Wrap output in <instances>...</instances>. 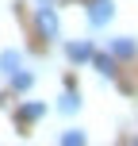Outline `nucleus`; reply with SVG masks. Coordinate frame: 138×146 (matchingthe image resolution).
<instances>
[{"label": "nucleus", "instance_id": "39448f33", "mask_svg": "<svg viewBox=\"0 0 138 146\" xmlns=\"http://www.w3.org/2000/svg\"><path fill=\"white\" fill-rule=\"evenodd\" d=\"M111 54H115V58H127V62H131L134 54H138V46H134V38H127V35H119L115 42H111Z\"/></svg>", "mask_w": 138, "mask_h": 146}, {"label": "nucleus", "instance_id": "0eeeda50", "mask_svg": "<svg viewBox=\"0 0 138 146\" xmlns=\"http://www.w3.org/2000/svg\"><path fill=\"white\" fill-rule=\"evenodd\" d=\"M77 108H81V96L73 92V88H65V92L58 96V111H61V115H73Z\"/></svg>", "mask_w": 138, "mask_h": 146}, {"label": "nucleus", "instance_id": "9d476101", "mask_svg": "<svg viewBox=\"0 0 138 146\" xmlns=\"http://www.w3.org/2000/svg\"><path fill=\"white\" fill-rule=\"evenodd\" d=\"M58 142H69V146H85V131H77V127H73V131H61V139Z\"/></svg>", "mask_w": 138, "mask_h": 146}, {"label": "nucleus", "instance_id": "6e6552de", "mask_svg": "<svg viewBox=\"0 0 138 146\" xmlns=\"http://www.w3.org/2000/svg\"><path fill=\"white\" fill-rule=\"evenodd\" d=\"M42 115H46V104H38V100H31V104L19 108V119H23V123H35V119H42Z\"/></svg>", "mask_w": 138, "mask_h": 146}, {"label": "nucleus", "instance_id": "7ed1b4c3", "mask_svg": "<svg viewBox=\"0 0 138 146\" xmlns=\"http://www.w3.org/2000/svg\"><path fill=\"white\" fill-rule=\"evenodd\" d=\"M92 69L100 73V77H115V73H119L115 69V54H96L92 50Z\"/></svg>", "mask_w": 138, "mask_h": 146}, {"label": "nucleus", "instance_id": "1a4fd4ad", "mask_svg": "<svg viewBox=\"0 0 138 146\" xmlns=\"http://www.w3.org/2000/svg\"><path fill=\"white\" fill-rule=\"evenodd\" d=\"M31 85H35V73H31V69H15L12 73V88H15V92H27Z\"/></svg>", "mask_w": 138, "mask_h": 146}, {"label": "nucleus", "instance_id": "f257e3e1", "mask_svg": "<svg viewBox=\"0 0 138 146\" xmlns=\"http://www.w3.org/2000/svg\"><path fill=\"white\" fill-rule=\"evenodd\" d=\"M35 31L46 38V42H54V38L61 35V23H58V12H54V4L35 8Z\"/></svg>", "mask_w": 138, "mask_h": 146}, {"label": "nucleus", "instance_id": "423d86ee", "mask_svg": "<svg viewBox=\"0 0 138 146\" xmlns=\"http://www.w3.org/2000/svg\"><path fill=\"white\" fill-rule=\"evenodd\" d=\"M65 58L69 62H92V42H69L65 46Z\"/></svg>", "mask_w": 138, "mask_h": 146}, {"label": "nucleus", "instance_id": "20e7f679", "mask_svg": "<svg viewBox=\"0 0 138 146\" xmlns=\"http://www.w3.org/2000/svg\"><path fill=\"white\" fill-rule=\"evenodd\" d=\"M15 69H23V54H19V50H4V54H0V73L12 77Z\"/></svg>", "mask_w": 138, "mask_h": 146}, {"label": "nucleus", "instance_id": "9b49d317", "mask_svg": "<svg viewBox=\"0 0 138 146\" xmlns=\"http://www.w3.org/2000/svg\"><path fill=\"white\" fill-rule=\"evenodd\" d=\"M38 4H54V0H38Z\"/></svg>", "mask_w": 138, "mask_h": 146}, {"label": "nucleus", "instance_id": "f03ea898", "mask_svg": "<svg viewBox=\"0 0 138 146\" xmlns=\"http://www.w3.org/2000/svg\"><path fill=\"white\" fill-rule=\"evenodd\" d=\"M111 15H115V4H111V0H92V4H88V23H92V27H108Z\"/></svg>", "mask_w": 138, "mask_h": 146}]
</instances>
